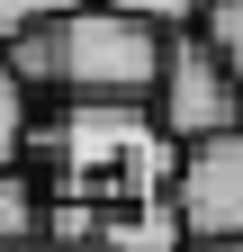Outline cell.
Segmentation results:
<instances>
[{
  "mask_svg": "<svg viewBox=\"0 0 243 252\" xmlns=\"http://www.w3.org/2000/svg\"><path fill=\"white\" fill-rule=\"evenodd\" d=\"M153 117L171 126L180 144H207V135H225V126H243V72L225 63V45L207 36V27H180V36H171Z\"/></svg>",
  "mask_w": 243,
  "mask_h": 252,
  "instance_id": "3957f363",
  "label": "cell"
},
{
  "mask_svg": "<svg viewBox=\"0 0 243 252\" xmlns=\"http://www.w3.org/2000/svg\"><path fill=\"white\" fill-rule=\"evenodd\" d=\"M27 144H36V90L9 72V54H0V171L27 162Z\"/></svg>",
  "mask_w": 243,
  "mask_h": 252,
  "instance_id": "52a82bcc",
  "label": "cell"
},
{
  "mask_svg": "<svg viewBox=\"0 0 243 252\" xmlns=\"http://www.w3.org/2000/svg\"><path fill=\"white\" fill-rule=\"evenodd\" d=\"M180 225L189 243H243V126L180 144Z\"/></svg>",
  "mask_w": 243,
  "mask_h": 252,
  "instance_id": "277c9868",
  "label": "cell"
},
{
  "mask_svg": "<svg viewBox=\"0 0 243 252\" xmlns=\"http://www.w3.org/2000/svg\"><path fill=\"white\" fill-rule=\"evenodd\" d=\"M0 243H54L45 234V171L36 162L0 171Z\"/></svg>",
  "mask_w": 243,
  "mask_h": 252,
  "instance_id": "5b68a950",
  "label": "cell"
},
{
  "mask_svg": "<svg viewBox=\"0 0 243 252\" xmlns=\"http://www.w3.org/2000/svg\"><path fill=\"white\" fill-rule=\"evenodd\" d=\"M0 54H9V72L36 90V99H54V90H63V36H54V18H45V27H18V36H0Z\"/></svg>",
  "mask_w": 243,
  "mask_h": 252,
  "instance_id": "8992f818",
  "label": "cell"
},
{
  "mask_svg": "<svg viewBox=\"0 0 243 252\" xmlns=\"http://www.w3.org/2000/svg\"><path fill=\"white\" fill-rule=\"evenodd\" d=\"M54 36H63V90L54 99H153L162 90L171 27L117 9V0H81L72 18H54Z\"/></svg>",
  "mask_w": 243,
  "mask_h": 252,
  "instance_id": "7a4b0ae2",
  "label": "cell"
},
{
  "mask_svg": "<svg viewBox=\"0 0 243 252\" xmlns=\"http://www.w3.org/2000/svg\"><path fill=\"white\" fill-rule=\"evenodd\" d=\"M0 252H72V243H0Z\"/></svg>",
  "mask_w": 243,
  "mask_h": 252,
  "instance_id": "8fae6325",
  "label": "cell"
},
{
  "mask_svg": "<svg viewBox=\"0 0 243 252\" xmlns=\"http://www.w3.org/2000/svg\"><path fill=\"white\" fill-rule=\"evenodd\" d=\"M117 9H135V18H153V27H207V9H216V0H117Z\"/></svg>",
  "mask_w": 243,
  "mask_h": 252,
  "instance_id": "ba28073f",
  "label": "cell"
},
{
  "mask_svg": "<svg viewBox=\"0 0 243 252\" xmlns=\"http://www.w3.org/2000/svg\"><path fill=\"white\" fill-rule=\"evenodd\" d=\"M27 162L45 171V234L72 252H189L180 225V135L153 99H63L36 117Z\"/></svg>",
  "mask_w": 243,
  "mask_h": 252,
  "instance_id": "6da1fadb",
  "label": "cell"
},
{
  "mask_svg": "<svg viewBox=\"0 0 243 252\" xmlns=\"http://www.w3.org/2000/svg\"><path fill=\"white\" fill-rule=\"evenodd\" d=\"M207 36L225 45V63L243 72V0H216V9H207Z\"/></svg>",
  "mask_w": 243,
  "mask_h": 252,
  "instance_id": "30bf717a",
  "label": "cell"
},
{
  "mask_svg": "<svg viewBox=\"0 0 243 252\" xmlns=\"http://www.w3.org/2000/svg\"><path fill=\"white\" fill-rule=\"evenodd\" d=\"M81 0H0V36H18V27H45V18H72Z\"/></svg>",
  "mask_w": 243,
  "mask_h": 252,
  "instance_id": "9c48e42d",
  "label": "cell"
},
{
  "mask_svg": "<svg viewBox=\"0 0 243 252\" xmlns=\"http://www.w3.org/2000/svg\"><path fill=\"white\" fill-rule=\"evenodd\" d=\"M189 252H243V243H189Z\"/></svg>",
  "mask_w": 243,
  "mask_h": 252,
  "instance_id": "7c38bea8",
  "label": "cell"
}]
</instances>
